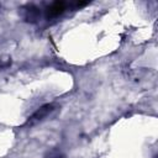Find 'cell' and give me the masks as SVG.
<instances>
[{"instance_id": "7a4b0ae2", "label": "cell", "mask_w": 158, "mask_h": 158, "mask_svg": "<svg viewBox=\"0 0 158 158\" xmlns=\"http://www.w3.org/2000/svg\"><path fill=\"white\" fill-rule=\"evenodd\" d=\"M67 9V2L65 1H54L51 5L47 6L46 9V19L47 20H52L56 19L58 16H60Z\"/></svg>"}, {"instance_id": "3957f363", "label": "cell", "mask_w": 158, "mask_h": 158, "mask_svg": "<svg viewBox=\"0 0 158 158\" xmlns=\"http://www.w3.org/2000/svg\"><path fill=\"white\" fill-rule=\"evenodd\" d=\"M21 10H23L22 16H23L25 21H27V22H36L41 16L40 9L33 4H28V5L23 6Z\"/></svg>"}, {"instance_id": "6da1fadb", "label": "cell", "mask_w": 158, "mask_h": 158, "mask_svg": "<svg viewBox=\"0 0 158 158\" xmlns=\"http://www.w3.org/2000/svg\"><path fill=\"white\" fill-rule=\"evenodd\" d=\"M54 110H56V104H46V105L41 106L37 111H35L32 114V116L28 117V120L26 122V126H32V125H36V123L43 121Z\"/></svg>"}]
</instances>
